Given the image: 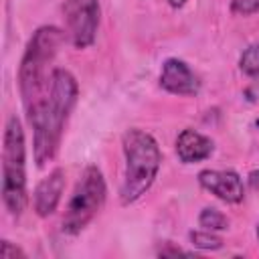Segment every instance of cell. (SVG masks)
Returning a JSON list of instances; mask_svg holds the SVG:
<instances>
[{
	"label": "cell",
	"mask_w": 259,
	"mask_h": 259,
	"mask_svg": "<svg viewBox=\"0 0 259 259\" xmlns=\"http://www.w3.org/2000/svg\"><path fill=\"white\" fill-rule=\"evenodd\" d=\"M198 184L231 204L241 202L245 196L243 180L235 170H202L198 172Z\"/></svg>",
	"instance_id": "cell-7"
},
{
	"label": "cell",
	"mask_w": 259,
	"mask_h": 259,
	"mask_svg": "<svg viewBox=\"0 0 259 259\" xmlns=\"http://www.w3.org/2000/svg\"><path fill=\"white\" fill-rule=\"evenodd\" d=\"M198 225L206 231H225L229 229V219L214 206H206L198 214Z\"/></svg>",
	"instance_id": "cell-11"
},
{
	"label": "cell",
	"mask_w": 259,
	"mask_h": 259,
	"mask_svg": "<svg viewBox=\"0 0 259 259\" xmlns=\"http://www.w3.org/2000/svg\"><path fill=\"white\" fill-rule=\"evenodd\" d=\"M245 95H247V99H249V101H257V99H259V85L249 87V89L245 91Z\"/></svg>",
	"instance_id": "cell-17"
},
{
	"label": "cell",
	"mask_w": 259,
	"mask_h": 259,
	"mask_svg": "<svg viewBox=\"0 0 259 259\" xmlns=\"http://www.w3.org/2000/svg\"><path fill=\"white\" fill-rule=\"evenodd\" d=\"M231 10L235 14H243V16L253 14V12L259 10V0H233L231 2Z\"/></svg>",
	"instance_id": "cell-14"
},
{
	"label": "cell",
	"mask_w": 259,
	"mask_h": 259,
	"mask_svg": "<svg viewBox=\"0 0 259 259\" xmlns=\"http://www.w3.org/2000/svg\"><path fill=\"white\" fill-rule=\"evenodd\" d=\"M247 180H249V186L253 190H259V170H251L249 176H247Z\"/></svg>",
	"instance_id": "cell-16"
},
{
	"label": "cell",
	"mask_w": 259,
	"mask_h": 259,
	"mask_svg": "<svg viewBox=\"0 0 259 259\" xmlns=\"http://www.w3.org/2000/svg\"><path fill=\"white\" fill-rule=\"evenodd\" d=\"M105 180L103 174L97 166H89L85 168L81 180L77 182L67 208H65V217H63V233L67 235H77L81 233L93 219L95 214L101 210L103 202H105Z\"/></svg>",
	"instance_id": "cell-5"
},
{
	"label": "cell",
	"mask_w": 259,
	"mask_h": 259,
	"mask_svg": "<svg viewBox=\"0 0 259 259\" xmlns=\"http://www.w3.org/2000/svg\"><path fill=\"white\" fill-rule=\"evenodd\" d=\"M123 156H125V174L119 190L123 204L136 202L146 190L154 184L156 174L162 164V152L158 142L144 130L132 127L123 134Z\"/></svg>",
	"instance_id": "cell-2"
},
{
	"label": "cell",
	"mask_w": 259,
	"mask_h": 259,
	"mask_svg": "<svg viewBox=\"0 0 259 259\" xmlns=\"http://www.w3.org/2000/svg\"><path fill=\"white\" fill-rule=\"evenodd\" d=\"M255 125H257V127H259V117H257V119H255Z\"/></svg>",
	"instance_id": "cell-19"
},
{
	"label": "cell",
	"mask_w": 259,
	"mask_h": 259,
	"mask_svg": "<svg viewBox=\"0 0 259 259\" xmlns=\"http://www.w3.org/2000/svg\"><path fill=\"white\" fill-rule=\"evenodd\" d=\"M184 2H186V0H168V4H170V6H174V8H180Z\"/></svg>",
	"instance_id": "cell-18"
},
{
	"label": "cell",
	"mask_w": 259,
	"mask_h": 259,
	"mask_svg": "<svg viewBox=\"0 0 259 259\" xmlns=\"http://www.w3.org/2000/svg\"><path fill=\"white\" fill-rule=\"evenodd\" d=\"M188 239L196 249H202V251H217L223 247V239L212 235V231H206V229L204 231H190Z\"/></svg>",
	"instance_id": "cell-12"
},
{
	"label": "cell",
	"mask_w": 259,
	"mask_h": 259,
	"mask_svg": "<svg viewBox=\"0 0 259 259\" xmlns=\"http://www.w3.org/2000/svg\"><path fill=\"white\" fill-rule=\"evenodd\" d=\"M214 150V144L210 138L202 136L194 130H182L176 140V154L184 164L206 160Z\"/></svg>",
	"instance_id": "cell-10"
},
{
	"label": "cell",
	"mask_w": 259,
	"mask_h": 259,
	"mask_svg": "<svg viewBox=\"0 0 259 259\" xmlns=\"http://www.w3.org/2000/svg\"><path fill=\"white\" fill-rule=\"evenodd\" d=\"M160 85L174 95H196L200 81L194 71L180 59H166L160 71Z\"/></svg>",
	"instance_id": "cell-8"
},
{
	"label": "cell",
	"mask_w": 259,
	"mask_h": 259,
	"mask_svg": "<svg viewBox=\"0 0 259 259\" xmlns=\"http://www.w3.org/2000/svg\"><path fill=\"white\" fill-rule=\"evenodd\" d=\"M63 8L73 45L77 49H87L89 45H93L99 24L97 0H65Z\"/></svg>",
	"instance_id": "cell-6"
},
{
	"label": "cell",
	"mask_w": 259,
	"mask_h": 259,
	"mask_svg": "<svg viewBox=\"0 0 259 259\" xmlns=\"http://www.w3.org/2000/svg\"><path fill=\"white\" fill-rule=\"evenodd\" d=\"M63 40L65 32L57 26H40L32 34L18 69V85L26 109L45 93L51 79V75H47V65L55 59Z\"/></svg>",
	"instance_id": "cell-3"
},
{
	"label": "cell",
	"mask_w": 259,
	"mask_h": 259,
	"mask_svg": "<svg viewBox=\"0 0 259 259\" xmlns=\"http://www.w3.org/2000/svg\"><path fill=\"white\" fill-rule=\"evenodd\" d=\"M16 257H24V251L14 247L10 241H2V259H16Z\"/></svg>",
	"instance_id": "cell-15"
},
{
	"label": "cell",
	"mask_w": 259,
	"mask_h": 259,
	"mask_svg": "<svg viewBox=\"0 0 259 259\" xmlns=\"http://www.w3.org/2000/svg\"><path fill=\"white\" fill-rule=\"evenodd\" d=\"M26 148L24 132L18 117H8L4 130L2 152V200L10 214H20L26 206V172H24Z\"/></svg>",
	"instance_id": "cell-4"
},
{
	"label": "cell",
	"mask_w": 259,
	"mask_h": 259,
	"mask_svg": "<svg viewBox=\"0 0 259 259\" xmlns=\"http://www.w3.org/2000/svg\"><path fill=\"white\" fill-rule=\"evenodd\" d=\"M77 81L67 69H53L45 93L26 109L32 125V154L38 168L55 158L65 119L77 101Z\"/></svg>",
	"instance_id": "cell-1"
},
{
	"label": "cell",
	"mask_w": 259,
	"mask_h": 259,
	"mask_svg": "<svg viewBox=\"0 0 259 259\" xmlns=\"http://www.w3.org/2000/svg\"><path fill=\"white\" fill-rule=\"evenodd\" d=\"M239 67L249 77L259 75V42H253L243 51V55L239 59Z\"/></svg>",
	"instance_id": "cell-13"
},
{
	"label": "cell",
	"mask_w": 259,
	"mask_h": 259,
	"mask_svg": "<svg viewBox=\"0 0 259 259\" xmlns=\"http://www.w3.org/2000/svg\"><path fill=\"white\" fill-rule=\"evenodd\" d=\"M65 190V172L61 168L53 170L47 178L38 182L32 194V204L38 217H49L57 210L61 202V194Z\"/></svg>",
	"instance_id": "cell-9"
},
{
	"label": "cell",
	"mask_w": 259,
	"mask_h": 259,
	"mask_svg": "<svg viewBox=\"0 0 259 259\" xmlns=\"http://www.w3.org/2000/svg\"><path fill=\"white\" fill-rule=\"evenodd\" d=\"M257 237H259V225H257Z\"/></svg>",
	"instance_id": "cell-20"
}]
</instances>
